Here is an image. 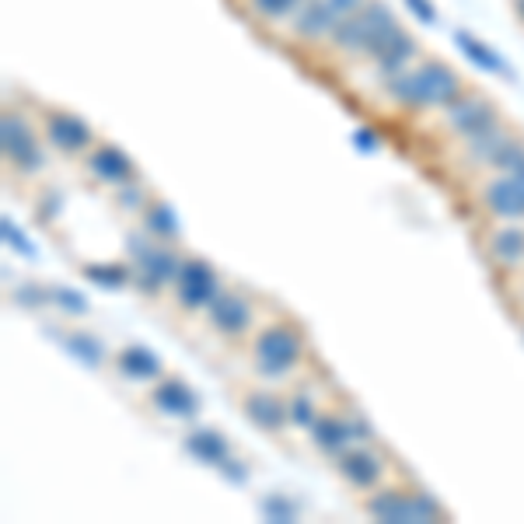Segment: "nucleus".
<instances>
[{
    "mask_svg": "<svg viewBox=\"0 0 524 524\" xmlns=\"http://www.w3.org/2000/svg\"><path fill=\"white\" fill-rule=\"evenodd\" d=\"M140 228H144L147 235L154 238V242L179 245V238H182L179 217H175V210L168 207V203L161 200V196H154V200L147 203V210L140 214Z\"/></svg>",
    "mask_w": 524,
    "mask_h": 524,
    "instance_id": "25",
    "label": "nucleus"
},
{
    "mask_svg": "<svg viewBox=\"0 0 524 524\" xmlns=\"http://www.w3.org/2000/svg\"><path fill=\"white\" fill-rule=\"evenodd\" d=\"M476 207L486 221H524V179L514 172L479 175Z\"/></svg>",
    "mask_w": 524,
    "mask_h": 524,
    "instance_id": "13",
    "label": "nucleus"
},
{
    "mask_svg": "<svg viewBox=\"0 0 524 524\" xmlns=\"http://www.w3.org/2000/svg\"><path fill=\"white\" fill-rule=\"evenodd\" d=\"M182 444H186V451L196 458V462L207 465V469H217V472L235 458V448H231L228 434L217 427H193L186 437H182Z\"/></svg>",
    "mask_w": 524,
    "mask_h": 524,
    "instance_id": "22",
    "label": "nucleus"
},
{
    "mask_svg": "<svg viewBox=\"0 0 524 524\" xmlns=\"http://www.w3.org/2000/svg\"><path fill=\"white\" fill-rule=\"evenodd\" d=\"M329 4H332V11H336L339 18H346V14H357L367 0H329Z\"/></svg>",
    "mask_w": 524,
    "mask_h": 524,
    "instance_id": "35",
    "label": "nucleus"
},
{
    "mask_svg": "<svg viewBox=\"0 0 524 524\" xmlns=\"http://www.w3.org/2000/svg\"><path fill=\"white\" fill-rule=\"evenodd\" d=\"M0 231H4V242L11 245V249H18L21 256H35V249L25 242V235H21V231L14 228V224H11V217H4V221H0Z\"/></svg>",
    "mask_w": 524,
    "mask_h": 524,
    "instance_id": "32",
    "label": "nucleus"
},
{
    "mask_svg": "<svg viewBox=\"0 0 524 524\" xmlns=\"http://www.w3.org/2000/svg\"><path fill=\"white\" fill-rule=\"evenodd\" d=\"M406 7L416 21H423V25H434L437 21V7L430 4V0H406Z\"/></svg>",
    "mask_w": 524,
    "mask_h": 524,
    "instance_id": "33",
    "label": "nucleus"
},
{
    "mask_svg": "<svg viewBox=\"0 0 524 524\" xmlns=\"http://www.w3.org/2000/svg\"><path fill=\"white\" fill-rule=\"evenodd\" d=\"M84 276L102 283V287H126V283H133L130 262H91V266H84Z\"/></svg>",
    "mask_w": 524,
    "mask_h": 524,
    "instance_id": "29",
    "label": "nucleus"
},
{
    "mask_svg": "<svg viewBox=\"0 0 524 524\" xmlns=\"http://www.w3.org/2000/svg\"><path fill=\"white\" fill-rule=\"evenodd\" d=\"M353 144H357V147H364V151H378V147H381V140L374 137V133L367 130V126H360V130L353 133Z\"/></svg>",
    "mask_w": 524,
    "mask_h": 524,
    "instance_id": "34",
    "label": "nucleus"
},
{
    "mask_svg": "<svg viewBox=\"0 0 524 524\" xmlns=\"http://www.w3.org/2000/svg\"><path fill=\"white\" fill-rule=\"evenodd\" d=\"M353 413H357V409H332V406H325V413L308 427L311 448H315L322 458H332V462H336V458L343 455L346 448H353V444H357Z\"/></svg>",
    "mask_w": 524,
    "mask_h": 524,
    "instance_id": "19",
    "label": "nucleus"
},
{
    "mask_svg": "<svg viewBox=\"0 0 524 524\" xmlns=\"http://www.w3.org/2000/svg\"><path fill=\"white\" fill-rule=\"evenodd\" d=\"M392 465H395L392 455L374 441V444H353V448H346L343 455L332 462V469H336V476L343 479L350 490H357L360 497H364V493L399 479V472H395Z\"/></svg>",
    "mask_w": 524,
    "mask_h": 524,
    "instance_id": "10",
    "label": "nucleus"
},
{
    "mask_svg": "<svg viewBox=\"0 0 524 524\" xmlns=\"http://www.w3.org/2000/svg\"><path fill=\"white\" fill-rule=\"evenodd\" d=\"M112 364H116V371L123 374L126 381H133V385H154L161 374H168L158 353H154L151 346H140V343L119 346V350L112 353Z\"/></svg>",
    "mask_w": 524,
    "mask_h": 524,
    "instance_id": "21",
    "label": "nucleus"
},
{
    "mask_svg": "<svg viewBox=\"0 0 524 524\" xmlns=\"http://www.w3.org/2000/svg\"><path fill=\"white\" fill-rule=\"evenodd\" d=\"M423 56H427V53H423L420 39H416L409 28L395 25L388 35H381V39L371 42V49H367V56L360 63H367V67L374 70V77H378V88H381V81H388V77L409 70L413 63H420Z\"/></svg>",
    "mask_w": 524,
    "mask_h": 524,
    "instance_id": "14",
    "label": "nucleus"
},
{
    "mask_svg": "<svg viewBox=\"0 0 524 524\" xmlns=\"http://www.w3.org/2000/svg\"><path fill=\"white\" fill-rule=\"evenodd\" d=\"M81 172H84V179H88L91 186H102V189H109V193L112 189H119V186H126V182L140 179L137 161H133L123 147L112 144V140H98V144L84 154Z\"/></svg>",
    "mask_w": 524,
    "mask_h": 524,
    "instance_id": "15",
    "label": "nucleus"
},
{
    "mask_svg": "<svg viewBox=\"0 0 524 524\" xmlns=\"http://www.w3.org/2000/svg\"><path fill=\"white\" fill-rule=\"evenodd\" d=\"M521 130H514L511 123H507V116L500 119V123H493L490 130L476 133V137L462 140V144L448 147V165L451 172L458 175H490L493 172V161H497V154L504 151L507 144H511L514 137H518Z\"/></svg>",
    "mask_w": 524,
    "mask_h": 524,
    "instance_id": "12",
    "label": "nucleus"
},
{
    "mask_svg": "<svg viewBox=\"0 0 524 524\" xmlns=\"http://www.w3.org/2000/svg\"><path fill=\"white\" fill-rule=\"evenodd\" d=\"M455 42H458V49H462V53L469 56V60L476 63L479 70H486V74L504 77V81H514L511 63H507L504 56H500L497 49L490 46V42L479 39L476 32H469V28H455Z\"/></svg>",
    "mask_w": 524,
    "mask_h": 524,
    "instance_id": "23",
    "label": "nucleus"
},
{
    "mask_svg": "<svg viewBox=\"0 0 524 524\" xmlns=\"http://www.w3.org/2000/svg\"><path fill=\"white\" fill-rule=\"evenodd\" d=\"M469 88L465 77L451 67L441 56H423L420 63H413L402 74L381 81V95L402 116H437L441 109H448L462 91Z\"/></svg>",
    "mask_w": 524,
    "mask_h": 524,
    "instance_id": "1",
    "label": "nucleus"
},
{
    "mask_svg": "<svg viewBox=\"0 0 524 524\" xmlns=\"http://www.w3.org/2000/svg\"><path fill=\"white\" fill-rule=\"evenodd\" d=\"M521 336H524V311H521Z\"/></svg>",
    "mask_w": 524,
    "mask_h": 524,
    "instance_id": "37",
    "label": "nucleus"
},
{
    "mask_svg": "<svg viewBox=\"0 0 524 524\" xmlns=\"http://www.w3.org/2000/svg\"><path fill=\"white\" fill-rule=\"evenodd\" d=\"M238 409L245 413V420L256 430L269 437H283L290 427V409H287V395H280L276 388L266 385H249L238 395Z\"/></svg>",
    "mask_w": 524,
    "mask_h": 524,
    "instance_id": "16",
    "label": "nucleus"
},
{
    "mask_svg": "<svg viewBox=\"0 0 524 524\" xmlns=\"http://www.w3.org/2000/svg\"><path fill=\"white\" fill-rule=\"evenodd\" d=\"M53 290V304H60L63 311H74V315H88L91 304L84 301V294H77V290L70 287H49Z\"/></svg>",
    "mask_w": 524,
    "mask_h": 524,
    "instance_id": "31",
    "label": "nucleus"
},
{
    "mask_svg": "<svg viewBox=\"0 0 524 524\" xmlns=\"http://www.w3.org/2000/svg\"><path fill=\"white\" fill-rule=\"evenodd\" d=\"M60 214H63V193L60 189H42L39 203H35V221L53 224V221H60Z\"/></svg>",
    "mask_w": 524,
    "mask_h": 524,
    "instance_id": "30",
    "label": "nucleus"
},
{
    "mask_svg": "<svg viewBox=\"0 0 524 524\" xmlns=\"http://www.w3.org/2000/svg\"><path fill=\"white\" fill-rule=\"evenodd\" d=\"M514 14H518V21L524 25V0H514Z\"/></svg>",
    "mask_w": 524,
    "mask_h": 524,
    "instance_id": "36",
    "label": "nucleus"
},
{
    "mask_svg": "<svg viewBox=\"0 0 524 524\" xmlns=\"http://www.w3.org/2000/svg\"><path fill=\"white\" fill-rule=\"evenodd\" d=\"M483 256L500 273H521L524 266V221H486Z\"/></svg>",
    "mask_w": 524,
    "mask_h": 524,
    "instance_id": "18",
    "label": "nucleus"
},
{
    "mask_svg": "<svg viewBox=\"0 0 524 524\" xmlns=\"http://www.w3.org/2000/svg\"><path fill=\"white\" fill-rule=\"evenodd\" d=\"M224 280L217 273V266L210 259L196 256V252H186L179 266V276H175L172 287V301L182 315H203L210 308L217 294H221Z\"/></svg>",
    "mask_w": 524,
    "mask_h": 524,
    "instance_id": "11",
    "label": "nucleus"
},
{
    "mask_svg": "<svg viewBox=\"0 0 524 524\" xmlns=\"http://www.w3.org/2000/svg\"><path fill=\"white\" fill-rule=\"evenodd\" d=\"M339 25V14L332 11L329 0H304L301 7H297V14L287 21V39L297 42V46H325L329 42V35L336 32Z\"/></svg>",
    "mask_w": 524,
    "mask_h": 524,
    "instance_id": "20",
    "label": "nucleus"
},
{
    "mask_svg": "<svg viewBox=\"0 0 524 524\" xmlns=\"http://www.w3.org/2000/svg\"><path fill=\"white\" fill-rule=\"evenodd\" d=\"M60 339H63V346H67L77 360H84L88 367H105L112 360L109 346H105L102 339H98L95 332H88V329H70V332H63Z\"/></svg>",
    "mask_w": 524,
    "mask_h": 524,
    "instance_id": "27",
    "label": "nucleus"
},
{
    "mask_svg": "<svg viewBox=\"0 0 524 524\" xmlns=\"http://www.w3.org/2000/svg\"><path fill=\"white\" fill-rule=\"evenodd\" d=\"M147 406H151L154 413L168 416V420H196L203 402L186 378H179V374H161L154 385H147Z\"/></svg>",
    "mask_w": 524,
    "mask_h": 524,
    "instance_id": "17",
    "label": "nucleus"
},
{
    "mask_svg": "<svg viewBox=\"0 0 524 524\" xmlns=\"http://www.w3.org/2000/svg\"><path fill=\"white\" fill-rule=\"evenodd\" d=\"M360 511L371 521L381 524H430V521H451L448 507H441V500L434 493H427L416 483H402V479H392V483L378 486V490L364 493L360 497Z\"/></svg>",
    "mask_w": 524,
    "mask_h": 524,
    "instance_id": "3",
    "label": "nucleus"
},
{
    "mask_svg": "<svg viewBox=\"0 0 524 524\" xmlns=\"http://www.w3.org/2000/svg\"><path fill=\"white\" fill-rule=\"evenodd\" d=\"M301 4L304 0H245V11H249L259 25H287Z\"/></svg>",
    "mask_w": 524,
    "mask_h": 524,
    "instance_id": "28",
    "label": "nucleus"
},
{
    "mask_svg": "<svg viewBox=\"0 0 524 524\" xmlns=\"http://www.w3.org/2000/svg\"><path fill=\"white\" fill-rule=\"evenodd\" d=\"M0 154H4L7 172L21 175V179H39L49 168V151L39 119L4 105V112H0Z\"/></svg>",
    "mask_w": 524,
    "mask_h": 524,
    "instance_id": "4",
    "label": "nucleus"
},
{
    "mask_svg": "<svg viewBox=\"0 0 524 524\" xmlns=\"http://www.w3.org/2000/svg\"><path fill=\"white\" fill-rule=\"evenodd\" d=\"M130 273H133V283L144 297H161L165 290L175 287V276H179V266H182V256L179 245H168V242H154L144 228L137 224V231L130 235Z\"/></svg>",
    "mask_w": 524,
    "mask_h": 524,
    "instance_id": "5",
    "label": "nucleus"
},
{
    "mask_svg": "<svg viewBox=\"0 0 524 524\" xmlns=\"http://www.w3.org/2000/svg\"><path fill=\"white\" fill-rule=\"evenodd\" d=\"M325 406H329V402H325V399H322V392H318V388H311L308 381H294V385L287 388L290 427L308 430L311 423H315L318 416L325 413Z\"/></svg>",
    "mask_w": 524,
    "mask_h": 524,
    "instance_id": "24",
    "label": "nucleus"
},
{
    "mask_svg": "<svg viewBox=\"0 0 524 524\" xmlns=\"http://www.w3.org/2000/svg\"><path fill=\"white\" fill-rule=\"evenodd\" d=\"M500 119H504L500 105L493 102L486 91H479V88H472L469 84V88H465L462 95L448 105V109L437 112L434 137L441 140L444 147H455V144H462V140L476 137V133L490 130V126L500 123Z\"/></svg>",
    "mask_w": 524,
    "mask_h": 524,
    "instance_id": "8",
    "label": "nucleus"
},
{
    "mask_svg": "<svg viewBox=\"0 0 524 524\" xmlns=\"http://www.w3.org/2000/svg\"><path fill=\"white\" fill-rule=\"evenodd\" d=\"M521 273H524V266H521Z\"/></svg>",
    "mask_w": 524,
    "mask_h": 524,
    "instance_id": "38",
    "label": "nucleus"
},
{
    "mask_svg": "<svg viewBox=\"0 0 524 524\" xmlns=\"http://www.w3.org/2000/svg\"><path fill=\"white\" fill-rule=\"evenodd\" d=\"M399 25V18H395V11L385 4V0H367L364 7H360L357 14H346V18H339L336 32L329 35V42H325V53L336 56V60H364L367 49H371L374 39H381V35H388L392 28Z\"/></svg>",
    "mask_w": 524,
    "mask_h": 524,
    "instance_id": "6",
    "label": "nucleus"
},
{
    "mask_svg": "<svg viewBox=\"0 0 524 524\" xmlns=\"http://www.w3.org/2000/svg\"><path fill=\"white\" fill-rule=\"evenodd\" d=\"M35 119H39V130L46 137V144L70 161H81L98 144L95 126L77 116V112L60 109V105H35Z\"/></svg>",
    "mask_w": 524,
    "mask_h": 524,
    "instance_id": "9",
    "label": "nucleus"
},
{
    "mask_svg": "<svg viewBox=\"0 0 524 524\" xmlns=\"http://www.w3.org/2000/svg\"><path fill=\"white\" fill-rule=\"evenodd\" d=\"M154 196H158V193H154V189L144 182V175H140V179H133V182H126V186L112 189L109 203H112V210H116L119 217H137V221H140V214H144L147 203H151Z\"/></svg>",
    "mask_w": 524,
    "mask_h": 524,
    "instance_id": "26",
    "label": "nucleus"
},
{
    "mask_svg": "<svg viewBox=\"0 0 524 524\" xmlns=\"http://www.w3.org/2000/svg\"><path fill=\"white\" fill-rule=\"evenodd\" d=\"M252 374L262 381H290L311 357L308 332L294 318H266L245 343Z\"/></svg>",
    "mask_w": 524,
    "mask_h": 524,
    "instance_id": "2",
    "label": "nucleus"
},
{
    "mask_svg": "<svg viewBox=\"0 0 524 524\" xmlns=\"http://www.w3.org/2000/svg\"><path fill=\"white\" fill-rule=\"evenodd\" d=\"M203 325L221 343H249V336L262 325L259 297L249 287H242V283L238 287L235 283H224L221 294L203 311Z\"/></svg>",
    "mask_w": 524,
    "mask_h": 524,
    "instance_id": "7",
    "label": "nucleus"
}]
</instances>
